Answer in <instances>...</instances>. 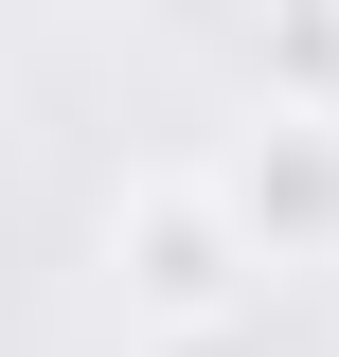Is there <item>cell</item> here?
Wrapping results in <instances>:
<instances>
[{"label": "cell", "instance_id": "obj_1", "mask_svg": "<svg viewBox=\"0 0 339 357\" xmlns=\"http://www.w3.org/2000/svg\"><path fill=\"white\" fill-rule=\"evenodd\" d=\"M197 178H214V215L250 232V268H339V107L268 89V107L214 143Z\"/></svg>", "mask_w": 339, "mask_h": 357}, {"label": "cell", "instance_id": "obj_2", "mask_svg": "<svg viewBox=\"0 0 339 357\" xmlns=\"http://www.w3.org/2000/svg\"><path fill=\"white\" fill-rule=\"evenodd\" d=\"M107 268H126V304H143V321H232V304H268L250 232L214 215V178H197V161L107 197Z\"/></svg>", "mask_w": 339, "mask_h": 357}, {"label": "cell", "instance_id": "obj_3", "mask_svg": "<svg viewBox=\"0 0 339 357\" xmlns=\"http://www.w3.org/2000/svg\"><path fill=\"white\" fill-rule=\"evenodd\" d=\"M268 72L303 107H339V0H268Z\"/></svg>", "mask_w": 339, "mask_h": 357}, {"label": "cell", "instance_id": "obj_4", "mask_svg": "<svg viewBox=\"0 0 339 357\" xmlns=\"http://www.w3.org/2000/svg\"><path fill=\"white\" fill-rule=\"evenodd\" d=\"M143 357H268V304H232V321H143Z\"/></svg>", "mask_w": 339, "mask_h": 357}]
</instances>
